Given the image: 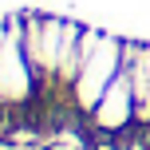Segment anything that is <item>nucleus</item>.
<instances>
[]
</instances>
